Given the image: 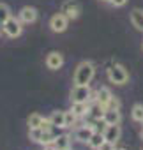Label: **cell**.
<instances>
[{
	"label": "cell",
	"mask_w": 143,
	"mask_h": 150,
	"mask_svg": "<svg viewBox=\"0 0 143 150\" xmlns=\"http://www.w3.org/2000/svg\"><path fill=\"white\" fill-rule=\"evenodd\" d=\"M67 23H69V18H67L64 13H57V14H53L51 20H50V28H51L53 32L60 34V32H65V30H67Z\"/></svg>",
	"instance_id": "5"
},
{
	"label": "cell",
	"mask_w": 143,
	"mask_h": 150,
	"mask_svg": "<svg viewBox=\"0 0 143 150\" xmlns=\"http://www.w3.org/2000/svg\"><path fill=\"white\" fill-rule=\"evenodd\" d=\"M141 124H143V120H141Z\"/></svg>",
	"instance_id": "32"
},
{
	"label": "cell",
	"mask_w": 143,
	"mask_h": 150,
	"mask_svg": "<svg viewBox=\"0 0 143 150\" xmlns=\"http://www.w3.org/2000/svg\"><path fill=\"white\" fill-rule=\"evenodd\" d=\"M96 76V67L92 62L85 60L81 64H78L76 71H74V85H88Z\"/></svg>",
	"instance_id": "1"
},
{
	"label": "cell",
	"mask_w": 143,
	"mask_h": 150,
	"mask_svg": "<svg viewBox=\"0 0 143 150\" xmlns=\"http://www.w3.org/2000/svg\"><path fill=\"white\" fill-rule=\"evenodd\" d=\"M90 88L88 85H74V88L71 90V99L73 103H88L90 101Z\"/></svg>",
	"instance_id": "4"
},
{
	"label": "cell",
	"mask_w": 143,
	"mask_h": 150,
	"mask_svg": "<svg viewBox=\"0 0 143 150\" xmlns=\"http://www.w3.org/2000/svg\"><path fill=\"white\" fill-rule=\"evenodd\" d=\"M120 118H122V115H120L118 108H106L104 113H103V122H104L106 125L120 124Z\"/></svg>",
	"instance_id": "8"
},
{
	"label": "cell",
	"mask_w": 143,
	"mask_h": 150,
	"mask_svg": "<svg viewBox=\"0 0 143 150\" xmlns=\"http://www.w3.org/2000/svg\"><path fill=\"white\" fill-rule=\"evenodd\" d=\"M103 2H110V0H103Z\"/></svg>",
	"instance_id": "29"
},
{
	"label": "cell",
	"mask_w": 143,
	"mask_h": 150,
	"mask_svg": "<svg viewBox=\"0 0 143 150\" xmlns=\"http://www.w3.org/2000/svg\"><path fill=\"white\" fill-rule=\"evenodd\" d=\"M88 103H73V108H71V111H73L76 117H83V115H88Z\"/></svg>",
	"instance_id": "15"
},
{
	"label": "cell",
	"mask_w": 143,
	"mask_h": 150,
	"mask_svg": "<svg viewBox=\"0 0 143 150\" xmlns=\"http://www.w3.org/2000/svg\"><path fill=\"white\" fill-rule=\"evenodd\" d=\"M104 110H106V108H103L99 103H96V104L88 110V113H90L94 118H101V120H103V113H104Z\"/></svg>",
	"instance_id": "22"
},
{
	"label": "cell",
	"mask_w": 143,
	"mask_h": 150,
	"mask_svg": "<svg viewBox=\"0 0 143 150\" xmlns=\"http://www.w3.org/2000/svg\"><path fill=\"white\" fill-rule=\"evenodd\" d=\"M131 21L138 30L143 32V11L141 9H132L131 11Z\"/></svg>",
	"instance_id": "14"
},
{
	"label": "cell",
	"mask_w": 143,
	"mask_h": 150,
	"mask_svg": "<svg viewBox=\"0 0 143 150\" xmlns=\"http://www.w3.org/2000/svg\"><path fill=\"white\" fill-rule=\"evenodd\" d=\"M53 127H62L65 129V111H53L51 117H50Z\"/></svg>",
	"instance_id": "13"
},
{
	"label": "cell",
	"mask_w": 143,
	"mask_h": 150,
	"mask_svg": "<svg viewBox=\"0 0 143 150\" xmlns=\"http://www.w3.org/2000/svg\"><path fill=\"white\" fill-rule=\"evenodd\" d=\"M62 65H64V55H62L60 51H51V53H48V57H46V67H48V69L57 71V69H60Z\"/></svg>",
	"instance_id": "7"
},
{
	"label": "cell",
	"mask_w": 143,
	"mask_h": 150,
	"mask_svg": "<svg viewBox=\"0 0 143 150\" xmlns=\"http://www.w3.org/2000/svg\"><path fill=\"white\" fill-rule=\"evenodd\" d=\"M96 131H94V127L92 125H83V127H80L78 131H76V139L78 141H81V143H88V139L92 138V134H94Z\"/></svg>",
	"instance_id": "12"
},
{
	"label": "cell",
	"mask_w": 143,
	"mask_h": 150,
	"mask_svg": "<svg viewBox=\"0 0 143 150\" xmlns=\"http://www.w3.org/2000/svg\"><path fill=\"white\" fill-rule=\"evenodd\" d=\"M2 28H4V32H6V35L7 37H11V39H14V37H20L21 35V32H23V27H21V20L18 18H9L4 25H2Z\"/></svg>",
	"instance_id": "3"
},
{
	"label": "cell",
	"mask_w": 143,
	"mask_h": 150,
	"mask_svg": "<svg viewBox=\"0 0 143 150\" xmlns=\"http://www.w3.org/2000/svg\"><path fill=\"white\" fill-rule=\"evenodd\" d=\"M69 145H71V138H69L67 134L57 136V138H55V143H53V146H55L57 150H64V148H67Z\"/></svg>",
	"instance_id": "17"
},
{
	"label": "cell",
	"mask_w": 143,
	"mask_h": 150,
	"mask_svg": "<svg viewBox=\"0 0 143 150\" xmlns=\"http://www.w3.org/2000/svg\"><path fill=\"white\" fill-rule=\"evenodd\" d=\"M104 141H106V139H104L103 132H94V134H92V138L88 139V146H90V148H94V150H97Z\"/></svg>",
	"instance_id": "16"
},
{
	"label": "cell",
	"mask_w": 143,
	"mask_h": 150,
	"mask_svg": "<svg viewBox=\"0 0 143 150\" xmlns=\"http://www.w3.org/2000/svg\"><path fill=\"white\" fill-rule=\"evenodd\" d=\"M111 99H113V94H111V90H110L108 87H101V88L97 90L96 103H99L103 108H108V104L111 103Z\"/></svg>",
	"instance_id": "10"
},
{
	"label": "cell",
	"mask_w": 143,
	"mask_h": 150,
	"mask_svg": "<svg viewBox=\"0 0 143 150\" xmlns=\"http://www.w3.org/2000/svg\"><path fill=\"white\" fill-rule=\"evenodd\" d=\"M20 20H21V23H34L37 20V9L30 7V6L23 7L20 11Z\"/></svg>",
	"instance_id": "11"
},
{
	"label": "cell",
	"mask_w": 143,
	"mask_h": 150,
	"mask_svg": "<svg viewBox=\"0 0 143 150\" xmlns=\"http://www.w3.org/2000/svg\"><path fill=\"white\" fill-rule=\"evenodd\" d=\"M60 13H64L69 20H76L80 16V13H81V6H80V2H76V0H65L62 4Z\"/></svg>",
	"instance_id": "6"
},
{
	"label": "cell",
	"mask_w": 143,
	"mask_h": 150,
	"mask_svg": "<svg viewBox=\"0 0 143 150\" xmlns=\"http://www.w3.org/2000/svg\"><path fill=\"white\" fill-rule=\"evenodd\" d=\"M110 2H111V6H115V7H122V6L127 4V0H110Z\"/></svg>",
	"instance_id": "26"
},
{
	"label": "cell",
	"mask_w": 143,
	"mask_h": 150,
	"mask_svg": "<svg viewBox=\"0 0 143 150\" xmlns=\"http://www.w3.org/2000/svg\"><path fill=\"white\" fill-rule=\"evenodd\" d=\"M55 138H57V136H55L53 132H50V131H42L39 143H41V145H53V143H55Z\"/></svg>",
	"instance_id": "20"
},
{
	"label": "cell",
	"mask_w": 143,
	"mask_h": 150,
	"mask_svg": "<svg viewBox=\"0 0 143 150\" xmlns=\"http://www.w3.org/2000/svg\"><path fill=\"white\" fill-rule=\"evenodd\" d=\"M48 150H57V148H48Z\"/></svg>",
	"instance_id": "28"
},
{
	"label": "cell",
	"mask_w": 143,
	"mask_h": 150,
	"mask_svg": "<svg viewBox=\"0 0 143 150\" xmlns=\"http://www.w3.org/2000/svg\"><path fill=\"white\" fill-rule=\"evenodd\" d=\"M120 134H122V131H120V125H118V124H115V125H106L104 131H103L104 139L110 141V143H113V145L120 139Z\"/></svg>",
	"instance_id": "9"
},
{
	"label": "cell",
	"mask_w": 143,
	"mask_h": 150,
	"mask_svg": "<svg viewBox=\"0 0 143 150\" xmlns=\"http://www.w3.org/2000/svg\"><path fill=\"white\" fill-rule=\"evenodd\" d=\"M141 48H143V46H141Z\"/></svg>",
	"instance_id": "33"
},
{
	"label": "cell",
	"mask_w": 143,
	"mask_h": 150,
	"mask_svg": "<svg viewBox=\"0 0 143 150\" xmlns=\"http://www.w3.org/2000/svg\"><path fill=\"white\" fill-rule=\"evenodd\" d=\"M120 150H125V148H120Z\"/></svg>",
	"instance_id": "31"
},
{
	"label": "cell",
	"mask_w": 143,
	"mask_h": 150,
	"mask_svg": "<svg viewBox=\"0 0 143 150\" xmlns=\"http://www.w3.org/2000/svg\"><path fill=\"white\" fill-rule=\"evenodd\" d=\"M42 120H44V118H42L39 113H32L27 122H28V127H30V129H39V127L42 125Z\"/></svg>",
	"instance_id": "18"
},
{
	"label": "cell",
	"mask_w": 143,
	"mask_h": 150,
	"mask_svg": "<svg viewBox=\"0 0 143 150\" xmlns=\"http://www.w3.org/2000/svg\"><path fill=\"white\" fill-rule=\"evenodd\" d=\"M41 134H42V129L39 127V129H30V138L34 139V141H37L39 143V139H41Z\"/></svg>",
	"instance_id": "24"
},
{
	"label": "cell",
	"mask_w": 143,
	"mask_h": 150,
	"mask_svg": "<svg viewBox=\"0 0 143 150\" xmlns=\"http://www.w3.org/2000/svg\"><path fill=\"white\" fill-rule=\"evenodd\" d=\"M9 18H11V9L6 4H0V27H2Z\"/></svg>",
	"instance_id": "21"
},
{
	"label": "cell",
	"mask_w": 143,
	"mask_h": 150,
	"mask_svg": "<svg viewBox=\"0 0 143 150\" xmlns=\"http://www.w3.org/2000/svg\"><path fill=\"white\" fill-rule=\"evenodd\" d=\"M108 80L111 83H115V85H125L127 80H129V72L125 71L124 65L115 64V65H111L108 69Z\"/></svg>",
	"instance_id": "2"
},
{
	"label": "cell",
	"mask_w": 143,
	"mask_h": 150,
	"mask_svg": "<svg viewBox=\"0 0 143 150\" xmlns=\"http://www.w3.org/2000/svg\"><path fill=\"white\" fill-rule=\"evenodd\" d=\"M97 150H115V145H113V143H110V141H104Z\"/></svg>",
	"instance_id": "25"
},
{
	"label": "cell",
	"mask_w": 143,
	"mask_h": 150,
	"mask_svg": "<svg viewBox=\"0 0 143 150\" xmlns=\"http://www.w3.org/2000/svg\"><path fill=\"white\" fill-rule=\"evenodd\" d=\"M64 150H73V148H71V146H67V148H64Z\"/></svg>",
	"instance_id": "27"
},
{
	"label": "cell",
	"mask_w": 143,
	"mask_h": 150,
	"mask_svg": "<svg viewBox=\"0 0 143 150\" xmlns=\"http://www.w3.org/2000/svg\"><path fill=\"white\" fill-rule=\"evenodd\" d=\"M141 138H143V131H141Z\"/></svg>",
	"instance_id": "30"
},
{
	"label": "cell",
	"mask_w": 143,
	"mask_h": 150,
	"mask_svg": "<svg viewBox=\"0 0 143 150\" xmlns=\"http://www.w3.org/2000/svg\"><path fill=\"white\" fill-rule=\"evenodd\" d=\"M131 117L134 122H141L143 120V104H134L131 110Z\"/></svg>",
	"instance_id": "19"
},
{
	"label": "cell",
	"mask_w": 143,
	"mask_h": 150,
	"mask_svg": "<svg viewBox=\"0 0 143 150\" xmlns=\"http://www.w3.org/2000/svg\"><path fill=\"white\" fill-rule=\"evenodd\" d=\"M76 118H78V117H76L73 111H65V127H71V125L76 122Z\"/></svg>",
	"instance_id": "23"
}]
</instances>
